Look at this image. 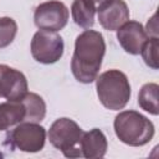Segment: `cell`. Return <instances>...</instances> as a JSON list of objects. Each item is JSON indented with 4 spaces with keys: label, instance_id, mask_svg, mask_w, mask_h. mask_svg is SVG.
Segmentation results:
<instances>
[{
    "label": "cell",
    "instance_id": "obj_10",
    "mask_svg": "<svg viewBox=\"0 0 159 159\" xmlns=\"http://www.w3.org/2000/svg\"><path fill=\"white\" fill-rule=\"evenodd\" d=\"M97 11L99 24L108 31L118 30L129 20V9L123 0H111Z\"/></svg>",
    "mask_w": 159,
    "mask_h": 159
},
{
    "label": "cell",
    "instance_id": "obj_13",
    "mask_svg": "<svg viewBox=\"0 0 159 159\" xmlns=\"http://www.w3.org/2000/svg\"><path fill=\"white\" fill-rule=\"evenodd\" d=\"M71 12L73 21L78 26L83 29H89L93 26L96 7L88 0H73Z\"/></svg>",
    "mask_w": 159,
    "mask_h": 159
},
{
    "label": "cell",
    "instance_id": "obj_4",
    "mask_svg": "<svg viewBox=\"0 0 159 159\" xmlns=\"http://www.w3.org/2000/svg\"><path fill=\"white\" fill-rule=\"evenodd\" d=\"M83 130L81 127L70 118L56 119L48 129L50 143L61 150L66 158H81V138Z\"/></svg>",
    "mask_w": 159,
    "mask_h": 159
},
{
    "label": "cell",
    "instance_id": "obj_8",
    "mask_svg": "<svg viewBox=\"0 0 159 159\" xmlns=\"http://www.w3.org/2000/svg\"><path fill=\"white\" fill-rule=\"evenodd\" d=\"M27 93V80L22 72L0 65V97L9 101L21 99Z\"/></svg>",
    "mask_w": 159,
    "mask_h": 159
},
{
    "label": "cell",
    "instance_id": "obj_20",
    "mask_svg": "<svg viewBox=\"0 0 159 159\" xmlns=\"http://www.w3.org/2000/svg\"><path fill=\"white\" fill-rule=\"evenodd\" d=\"M0 158H2V153L1 152H0Z\"/></svg>",
    "mask_w": 159,
    "mask_h": 159
},
{
    "label": "cell",
    "instance_id": "obj_6",
    "mask_svg": "<svg viewBox=\"0 0 159 159\" xmlns=\"http://www.w3.org/2000/svg\"><path fill=\"white\" fill-rule=\"evenodd\" d=\"M31 55L40 63L57 62L63 55L62 37L55 31H37L31 40Z\"/></svg>",
    "mask_w": 159,
    "mask_h": 159
},
{
    "label": "cell",
    "instance_id": "obj_5",
    "mask_svg": "<svg viewBox=\"0 0 159 159\" xmlns=\"http://www.w3.org/2000/svg\"><path fill=\"white\" fill-rule=\"evenodd\" d=\"M46 140V130L39 123L21 122L14 129L7 132L5 144L10 148H17L21 152H40Z\"/></svg>",
    "mask_w": 159,
    "mask_h": 159
},
{
    "label": "cell",
    "instance_id": "obj_7",
    "mask_svg": "<svg viewBox=\"0 0 159 159\" xmlns=\"http://www.w3.org/2000/svg\"><path fill=\"white\" fill-rule=\"evenodd\" d=\"M35 25L40 30L58 31L62 30L68 21V9L58 0H50L36 6L34 14Z\"/></svg>",
    "mask_w": 159,
    "mask_h": 159
},
{
    "label": "cell",
    "instance_id": "obj_16",
    "mask_svg": "<svg viewBox=\"0 0 159 159\" xmlns=\"http://www.w3.org/2000/svg\"><path fill=\"white\" fill-rule=\"evenodd\" d=\"M158 48H159V40L158 36H150L144 42L140 53L147 66L152 67L153 70L158 68Z\"/></svg>",
    "mask_w": 159,
    "mask_h": 159
},
{
    "label": "cell",
    "instance_id": "obj_12",
    "mask_svg": "<svg viewBox=\"0 0 159 159\" xmlns=\"http://www.w3.org/2000/svg\"><path fill=\"white\" fill-rule=\"evenodd\" d=\"M26 108L21 99L0 103V130H6L21 122H25Z\"/></svg>",
    "mask_w": 159,
    "mask_h": 159
},
{
    "label": "cell",
    "instance_id": "obj_19",
    "mask_svg": "<svg viewBox=\"0 0 159 159\" xmlns=\"http://www.w3.org/2000/svg\"><path fill=\"white\" fill-rule=\"evenodd\" d=\"M89 2H92V5L96 7V10H98L99 7H102L103 5H106L107 2H109L111 0H88Z\"/></svg>",
    "mask_w": 159,
    "mask_h": 159
},
{
    "label": "cell",
    "instance_id": "obj_2",
    "mask_svg": "<svg viewBox=\"0 0 159 159\" xmlns=\"http://www.w3.org/2000/svg\"><path fill=\"white\" fill-rule=\"evenodd\" d=\"M114 132L120 142L130 147H142L154 137L153 123L137 111H123L114 118Z\"/></svg>",
    "mask_w": 159,
    "mask_h": 159
},
{
    "label": "cell",
    "instance_id": "obj_9",
    "mask_svg": "<svg viewBox=\"0 0 159 159\" xmlns=\"http://www.w3.org/2000/svg\"><path fill=\"white\" fill-rule=\"evenodd\" d=\"M117 39L125 52L130 55H139L148 35L140 22L128 20L117 30Z\"/></svg>",
    "mask_w": 159,
    "mask_h": 159
},
{
    "label": "cell",
    "instance_id": "obj_18",
    "mask_svg": "<svg viewBox=\"0 0 159 159\" xmlns=\"http://www.w3.org/2000/svg\"><path fill=\"white\" fill-rule=\"evenodd\" d=\"M147 35L150 36H158V25H157V14L153 15V17L147 24Z\"/></svg>",
    "mask_w": 159,
    "mask_h": 159
},
{
    "label": "cell",
    "instance_id": "obj_1",
    "mask_svg": "<svg viewBox=\"0 0 159 159\" xmlns=\"http://www.w3.org/2000/svg\"><path fill=\"white\" fill-rule=\"evenodd\" d=\"M106 52V42L101 32L84 30L75 42L71 70L75 78L82 83L96 81Z\"/></svg>",
    "mask_w": 159,
    "mask_h": 159
},
{
    "label": "cell",
    "instance_id": "obj_17",
    "mask_svg": "<svg viewBox=\"0 0 159 159\" xmlns=\"http://www.w3.org/2000/svg\"><path fill=\"white\" fill-rule=\"evenodd\" d=\"M17 32V24L11 17H0V48L9 46Z\"/></svg>",
    "mask_w": 159,
    "mask_h": 159
},
{
    "label": "cell",
    "instance_id": "obj_15",
    "mask_svg": "<svg viewBox=\"0 0 159 159\" xmlns=\"http://www.w3.org/2000/svg\"><path fill=\"white\" fill-rule=\"evenodd\" d=\"M158 84L157 83H145L138 94V104L145 112H149L153 116L159 113L158 107Z\"/></svg>",
    "mask_w": 159,
    "mask_h": 159
},
{
    "label": "cell",
    "instance_id": "obj_14",
    "mask_svg": "<svg viewBox=\"0 0 159 159\" xmlns=\"http://www.w3.org/2000/svg\"><path fill=\"white\" fill-rule=\"evenodd\" d=\"M25 108H26V118L25 122H32V123H40L46 114V103L36 93L27 92L21 98Z\"/></svg>",
    "mask_w": 159,
    "mask_h": 159
},
{
    "label": "cell",
    "instance_id": "obj_3",
    "mask_svg": "<svg viewBox=\"0 0 159 159\" xmlns=\"http://www.w3.org/2000/svg\"><path fill=\"white\" fill-rule=\"evenodd\" d=\"M99 102L108 109H123L130 98V84L125 73L119 70H108L96 78Z\"/></svg>",
    "mask_w": 159,
    "mask_h": 159
},
{
    "label": "cell",
    "instance_id": "obj_11",
    "mask_svg": "<svg viewBox=\"0 0 159 159\" xmlns=\"http://www.w3.org/2000/svg\"><path fill=\"white\" fill-rule=\"evenodd\" d=\"M107 138L98 128H93L89 132H83L80 144L82 157L88 159L102 158L107 152Z\"/></svg>",
    "mask_w": 159,
    "mask_h": 159
}]
</instances>
